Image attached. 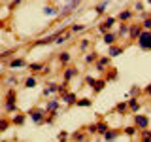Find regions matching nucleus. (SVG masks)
I'll use <instances>...</instances> for the list:
<instances>
[{"label": "nucleus", "mask_w": 151, "mask_h": 142, "mask_svg": "<svg viewBox=\"0 0 151 142\" xmlns=\"http://www.w3.org/2000/svg\"><path fill=\"white\" fill-rule=\"evenodd\" d=\"M42 68H44V64H42V63H32L30 64V70H42Z\"/></svg>", "instance_id": "cd10ccee"}, {"label": "nucleus", "mask_w": 151, "mask_h": 142, "mask_svg": "<svg viewBox=\"0 0 151 142\" xmlns=\"http://www.w3.org/2000/svg\"><path fill=\"white\" fill-rule=\"evenodd\" d=\"M94 82H96V80H94V78H91V76H87V78H85V83H87V85H91V87L94 85Z\"/></svg>", "instance_id": "c9c22d12"}, {"label": "nucleus", "mask_w": 151, "mask_h": 142, "mask_svg": "<svg viewBox=\"0 0 151 142\" xmlns=\"http://www.w3.org/2000/svg\"><path fill=\"white\" fill-rule=\"evenodd\" d=\"M87 46H89V40H83V42H81V47L85 49V47H87Z\"/></svg>", "instance_id": "a19ab883"}, {"label": "nucleus", "mask_w": 151, "mask_h": 142, "mask_svg": "<svg viewBox=\"0 0 151 142\" xmlns=\"http://www.w3.org/2000/svg\"><path fill=\"white\" fill-rule=\"evenodd\" d=\"M27 63H25V59H13L12 63H9V66L12 68H21V66H25Z\"/></svg>", "instance_id": "ddd939ff"}, {"label": "nucleus", "mask_w": 151, "mask_h": 142, "mask_svg": "<svg viewBox=\"0 0 151 142\" xmlns=\"http://www.w3.org/2000/svg\"><path fill=\"white\" fill-rule=\"evenodd\" d=\"M142 27L145 28V30H151V17H147L144 23H142Z\"/></svg>", "instance_id": "a878e982"}, {"label": "nucleus", "mask_w": 151, "mask_h": 142, "mask_svg": "<svg viewBox=\"0 0 151 142\" xmlns=\"http://www.w3.org/2000/svg\"><path fill=\"white\" fill-rule=\"evenodd\" d=\"M57 138H59V140H64V138H68V133H66V131H60L59 135H57Z\"/></svg>", "instance_id": "f704fd0d"}, {"label": "nucleus", "mask_w": 151, "mask_h": 142, "mask_svg": "<svg viewBox=\"0 0 151 142\" xmlns=\"http://www.w3.org/2000/svg\"><path fill=\"white\" fill-rule=\"evenodd\" d=\"M138 91H140V89H138V87H136V85H134V87L130 89V95H138Z\"/></svg>", "instance_id": "ea45409f"}, {"label": "nucleus", "mask_w": 151, "mask_h": 142, "mask_svg": "<svg viewBox=\"0 0 151 142\" xmlns=\"http://www.w3.org/2000/svg\"><path fill=\"white\" fill-rule=\"evenodd\" d=\"M63 101L66 104H76V102H78V99H76L74 93H63Z\"/></svg>", "instance_id": "6e6552de"}, {"label": "nucleus", "mask_w": 151, "mask_h": 142, "mask_svg": "<svg viewBox=\"0 0 151 142\" xmlns=\"http://www.w3.org/2000/svg\"><path fill=\"white\" fill-rule=\"evenodd\" d=\"M78 4H79V0H68V4L63 8V13H70L72 9H76L78 8Z\"/></svg>", "instance_id": "423d86ee"}, {"label": "nucleus", "mask_w": 151, "mask_h": 142, "mask_svg": "<svg viewBox=\"0 0 151 142\" xmlns=\"http://www.w3.org/2000/svg\"><path fill=\"white\" fill-rule=\"evenodd\" d=\"M76 104H78V106H83V108H87V106H91V104H93V101H89V99H79V101L76 102Z\"/></svg>", "instance_id": "dca6fc26"}, {"label": "nucleus", "mask_w": 151, "mask_h": 142, "mask_svg": "<svg viewBox=\"0 0 151 142\" xmlns=\"http://www.w3.org/2000/svg\"><path fill=\"white\" fill-rule=\"evenodd\" d=\"M15 97H17V93L13 91V89H9V91H8V95H6V110H8V112H13V110H17Z\"/></svg>", "instance_id": "f257e3e1"}, {"label": "nucleus", "mask_w": 151, "mask_h": 142, "mask_svg": "<svg viewBox=\"0 0 151 142\" xmlns=\"http://www.w3.org/2000/svg\"><path fill=\"white\" fill-rule=\"evenodd\" d=\"M70 30H72V32H79V30H83V25H72Z\"/></svg>", "instance_id": "e433bc0d"}, {"label": "nucleus", "mask_w": 151, "mask_h": 142, "mask_svg": "<svg viewBox=\"0 0 151 142\" xmlns=\"http://www.w3.org/2000/svg\"><path fill=\"white\" fill-rule=\"evenodd\" d=\"M76 74H78V70H76V68H66V72H64V82H68V80L74 78Z\"/></svg>", "instance_id": "4468645a"}, {"label": "nucleus", "mask_w": 151, "mask_h": 142, "mask_svg": "<svg viewBox=\"0 0 151 142\" xmlns=\"http://www.w3.org/2000/svg\"><path fill=\"white\" fill-rule=\"evenodd\" d=\"M8 127H9V120H4L2 117V120H0V133H4Z\"/></svg>", "instance_id": "6ab92c4d"}, {"label": "nucleus", "mask_w": 151, "mask_h": 142, "mask_svg": "<svg viewBox=\"0 0 151 142\" xmlns=\"http://www.w3.org/2000/svg\"><path fill=\"white\" fill-rule=\"evenodd\" d=\"M125 133H127L129 136H134V133H136V127H127V129H125Z\"/></svg>", "instance_id": "473e14b6"}, {"label": "nucleus", "mask_w": 151, "mask_h": 142, "mask_svg": "<svg viewBox=\"0 0 151 142\" xmlns=\"http://www.w3.org/2000/svg\"><path fill=\"white\" fill-rule=\"evenodd\" d=\"M12 123H15V125H23V123H25V116H23V114H19V116H15L12 120Z\"/></svg>", "instance_id": "f3484780"}, {"label": "nucleus", "mask_w": 151, "mask_h": 142, "mask_svg": "<svg viewBox=\"0 0 151 142\" xmlns=\"http://www.w3.org/2000/svg\"><path fill=\"white\" fill-rule=\"evenodd\" d=\"M85 61H87V63H94V61H96V53L87 55V57H85Z\"/></svg>", "instance_id": "7c9ffc66"}, {"label": "nucleus", "mask_w": 151, "mask_h": 142, "mask_svg": "<svg viewBox=\"0 0 151 142\" xmlns=\"http://www.w3.org/2000/svg\"><path fill=\"white\" fill-rule=\"evenodd\" d=\"M127 104H129V108H130L132 112H138V110H140V102H136V99H130Z\"/></svg>", "instance_id": "2eb2a0df"}, {"label": "nucleus", "mask_w": 151, "mask_h": 142, "mask_svg": "<svg viewBox=\"0 0 151 142\" xmlns=\"http://www.w3.org/2000/svg\"><path fill=\"white\" fill-rule=\"evenodd\" d=\"M127 32H129V25H121L119 27V34L123 36V34H127Z\"/></svg>", "instance_id": "72a5a7b5"}, {"label": "nucleus", "mask_w": 151, "mask_h": 142, "mask_svg": "<svg viewBox=\"0 0 151 142\" xmlns=\"http://www.w3.org/2000/svg\"><path fill=\"white\" fill-rule=\"evenodd\" d=\"M104 44H108V46H111L113 44V42H115V34H113V32H110V30H108V32H104Z\"/></svg>", "instance_id": "1a4fd4ad"}, {"label": "nucleus", "mask_w": 151, "mask_h": 142, "mask_svg": "<svg viewBox=\"0 0 151 142\" xmlns=\"http://www.w3.org/2000/svg\"><path fill=\"white\" fill-rule=\"evenodd\" d=\"M87 131H89V133H96V123H94V125H89Z\"/></svg>", "instance_id": "4c0bfd02"}, {"label": "nucleus", "mask_w": 151, "mask_h": 142, "mask_svg": "<svg viewBox=\"0 0 151 142\" xmlns=\"http://www.w3.org/2000/svg\"><path fill=\"white\" fill-rule=\"evenodd\" d=\"M142 28H144L142 25H130L129 27V34H130L132 40H138V36L142 34Z\"/></svg>", "instance_id": "7ed1b4c3"}, {"label": "nucleus", "mask_w": 151, "mask_h": 142, "mask_svg": "<svg viewBox=\"0 0 151 142\" xmlns=\"http://www.w3.org/2000/svg\"><path fill=\"white\" fill-rule=\"evenodd\" d=\"M145 91H147V93L151 95V85H147V87H145Z\"/></svg>", "instance_id": "79ce46f5"}, {"label": "nucleus", "mask_w": 151, "mask_h": 142, "mask_svg": "<svg viewBox=\"0 0 151 142\" xmlns=\"http://www.w3.org/2000/svg\"><path fill=\"white\" fill-rule=\"evenodd\" d=\"M123 53V47H119V46H110V51H108V55L110 57H117V55H121Z\"/></svg>", "instance_id": "9d476101"}, {"label": "nucleus", "mask_w": 151, "mask_h": 142, "mask_svg": "<svg viewBox=\"0 0 151 142\" xmlns=\"http://www.w3.org/2000/svg\"><path fill=\"white\" fill-rule=\"evenodd\" d=\"M57 106H59V102H57V101H51L49 104H47L45 112H53V110H57Z\"/></svg>", "instance_id": "412c9836"}, {"label": "nucleus", "mask_w": 151, "mask_h": 142, "mask_svg": "<svg viewBox=\"0 0 151 142\" xmlns=\"http://www.w3.org/2000/svg\"><path fill=\"white\" fill-rule=\"evenodd\" d=\"M106 4H108V0H104L102 4H98V6H96V12H98V13H104V9H106Z\"/></svg>", "instance_id": "b1692460"}, {"label": "nucleus", "mask_w": 151, "mask_h": 142, "mask_svg": "<svg viewBox=\"0 0 151 142\" xmlns=\"http://www.w3.org/2000/svg\"><path fill=\"white\" fill-rule=\"evenodd\" d=\"M25 87H27V89H32V87H36V80H34V78H27V82H25Z\"/></svg>", "instance_id": "aec40b11"}, {"label": "nucleus", "mask_w": 151, "mask_h": 142, "mask_svg": "<svg viewBox=\"0 0 151 142\" xmlns=\"http://www.w3.org/2000/svg\"><path fill=\"white\" fill-rule=\"evenodd\" d=\"M130 15H132L130 12H121L119 13V19H121V21H127V19H130Z\"/></svg>", "instance_id": "5701e85b"}, {"label": "nucleus", "mask_w": 151, "mask_h": 142, "mask_svg": "<svg viewBox=\"0 0 151 142\" xmlns=\"http://www.w3.org/2000/svg\"><path fill=\"white\" fill-rule=\"evenodd\" d=\"M108 64H110V57H102L96 63V70L98 72H104V66H108Z\"/></svg>", "instance_id": "0eeeda50"}, {"label": "nucleus", "mask_w": 151, "mask_h": 142, "mask_svg": "<svg viewBox=\"0 0 151 142\" xmlns=\"http://www.w3.org/2000/svg\"><path fill=\"white\" fill-rule=\"evenodd\" d=\"M59 34H60V30H59V32H55V34H51V36L42 38V40H38V42H36V46H47V44H51V42H55L57 38H59Z\"/></svg>", "instance_id": "20e7f679"}, {"label": "nucleus", "mask_w": 151, "mask_h": 142, "mask_svg": "<svg viewBox=\"0 0 151 142\" xmlns=\"http://www.w3.org/2000/svg\"><path fill=\"white\" fill-rule=\"evenodd\" d=\"M127 106H129V104H127V102H119V104H117V106H115V110H117V112H123V110H125Z\"/></svg>", "instance_id": "c85d7f7f"}, {"label": "nucleus", "mask_w": 151, "mask_h": 142, "mask_svg": "<svg viewBox=\"0 0 151 142\" xmlns=\"http://www.w3.org/2000/svg\"><path fill=\"white\" fill-rule=\"evenodd\" d=\"M59 61H60V63H68V61H70V53H60Z\"/></svg>", "instance_id": "4be33fe9"}, {"label": "nucleus", "mask_w": 151, "mask_h": 142, "mask_svg": "<svg viewBox=\"0 0 151 142\" xmlns=\"http://www.w3.org/2000/svg\"><path fill=\"white\" fill-rule=\"evenodd\" d=\"M108 131V125H106V123H96V133H100V135H104V133H106Z\"/></svg>", "instance_id": "a211bd4d"}, {"label": "nucleus", "mask_w": 151, "mask_h": 142, "mask_svg": "<svg viewBox=\"0 0 151 142\" xmlns=\"http://www.w3.org/2000/svg\"><path fill=\"white\" fill-rule=\"evenodd\" d=\"M142 138H144L145 142H149V140H151V133H149L147 129H144V133H142Z\"/></svg>", "instance_id": "393cba45"}, {"label": "nucleus", "mask_w": 151, "mask_h": 142, "mask_svg": "<svg viewBox=\"0 0 151 142\" xmlns=\"http://www.w3.org/2000/svg\"><path fill=\"white\" fill-rule=\"evenodd\" d=\"M110 28H111L110 25H106V23H102V25L98 27V30H100V32H108V30H110Z\"/></svg>", "instance_id": "2f4dec72"}, {"label": "nucleus", "mask_w": 151, "mask_h": 142, "mask_svg": "<svg viewBox=\"0 0 151 142\" xmlns=\"http://www.w3.org/2000/svg\"><path fill=\"white\" fill-rule=\"evenodd\" d=\"M102 136H104V140H115L119 136V131H106Z\"/></svg>", "instance_id": "f8f14e48"}, {"label": "nucleus", "mask_w": 151, "mask_h": 142, "mask_svg": "<svg viewBox=\"0 0 151 142\" xmlns=\"http://www.w3.org/2000/svg\"><path fill=\"white\" fill-rule=\"evenodd\" d=\"M147 2H151V0H147Z\"/></svg>", "instance_id": "37998d69"}, {"label": "nucleus", "mask_w": 151, "mask_h": 142, "mask_svg": "<svg viewBox=\"0 0 151 142\" xmlns=\"http://www.w3.org/2000/svg\"><path fill=\"white\" fill-rule=\"evenodd\" d=\"M44 13H45V15H55L57 9H53V8H44Z\"/></svg>", "instance_id": "c756f323"}, {"label": "nucleus", "mask_w": 151, "mask_h": 142, "mask_svg": "<svg viewBox=\"0 0 151 142\" xmlns=\"http://www.w3.org/2000/svg\"><path fill=\"white\" fill-rule=\"evenodd\" d=\"M72 138H74V140H85V135H83V133H74Z\"/></svg>", "instance_id": "bb28decb"}, {"label": "nucleus", "mask_w": 151, "mask_h": 142, "mask_svg": "<svg viewBox=\"0 0 151 142\" xmlns=\"http://www.w3.org/2000/svg\"><path fill=\"white\" fill-rule=\"evenodd\" d=\"M19 2H21V0H13L12 6H9V9H15V6H19Z\"/></svg>", "instance_id": "58836bf2"}, {"label": "nucleus", "mask_w": 151, "mask_h": 142, "mask_svg": "<svg viewBox=\"0 0 151 142\" xmlns=\"http://www.w3.org/2000/svg\"><path fill=\"white\" fill-rule=\"evenodd\" d=\"M134 125L138 127V129H147L149 127V117L147 116H142V114H134Z\"/></svg>", "instance_id": "f03ea898"}, {"label": "nucleus", "mask_w": 151, "mask_h": 142, "mask_svg": "<svg viewBox=\"0 0 151 142\" xmlns=\"http://www.w3.org/2000/svg\"><path fill=\"white\" fill-rule=\"evenodd\" d=\"M28 116L32 117V121H34V123H44V110H32Z\"/></svg>", "instance_id": "39448f33"}, {"label": "nucleus", "mask_w": 151, "mask_h": 142, "mask_svg": "<svg viewBox=\"0 0 151 142\" xmlns=\"http://www.w3.org/2000/svg\"><path fill=\"white\" fill-rule=\"evenodd\" d=\"M104 87H106V80H96V82H94V85H93L94 93H100Z\"/></svg>", "instance_id": "9b49d317"}]
</instances>
